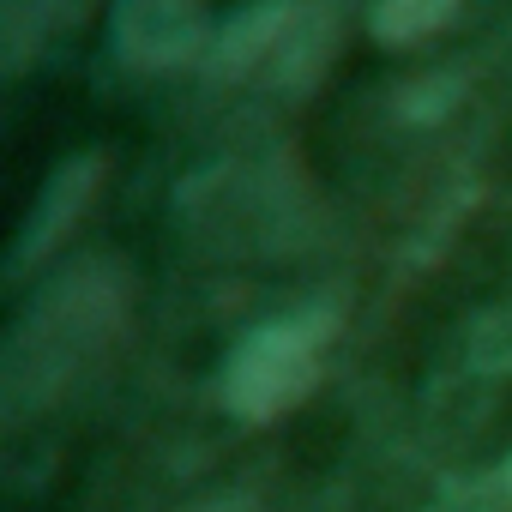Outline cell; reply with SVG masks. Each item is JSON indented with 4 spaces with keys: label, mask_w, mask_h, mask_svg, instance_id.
Segmentation results:
<instances>
[{
    "label": "cell",
    "mask_w": 512,
    "mask_h": 512,
    "mask_svg": "<svg viewBox=\"0 0 512 512\" xmlns=\"http://www.w3.org/2000/svg\"><path fill=\"white\" fill-rule=\"evenodd\" d=\"M133 308H139V284L115 253H91V260L55 272L31 296V308L7 332V350H0V410H7V422H31L79 398L121 356L133 332Z\"/></svg>",
    "instance_id": "6da1fadb"
},
{
    "label": "cell",
    "mask_w": 512,
    "mask_h": 512,
    "mask_svg": "<svg viewBox=\"0 0 512 512\" xmlns=\"http://www.w3.org/2000/svg\"><path fill=\"white\" fill-rule=\"evenodd\" d=\"M344 49V7L338 0H253L217 25L205 79L223 91H266L302 97L320 85L332 55Z\"/></svg>",
    "instance_id": "7a4b0ae2"
},
{
    "label": "cell",
    "mask_w": 512,
    "mask_h": 512,
    "mask_svg": "<svg viewBox=\"0 0 512 512\" xmlns=\"http://www.w3.org/2000/svg\"><path fill=\"white\" fill-rule=\"evenodd\" d=\"M314 229V193L290 157L266 163H229L187 187V235L211 253H290Z\"/></svg>",
    "instance_id": "3957f363"
},
{
    "label": "cell",
    "mask_w": 512,
    "mask_h": 512,
    "mask_svg": "<svg viewBox=\"0 0 512 512\" xmlns=\"http://www.w3.org/2000/svg\"><path fill=\"white\" fill-rule=\"evenodd\" d=\"M332 344H338V314L332 308L278 314L266 326H253L223 356V404H229V416L278 422L284 410H296L320 386Z\"/></svg>",
    "instance_id": "277c9868"
},
{
    "label": "cell",
    "mask_w": 512,
    "mask_h": 512,
    "mask_svg": "<svg viewBox=\"0 0 512 512\" xmlns=\"http://www.w3.org/2000/svg\"><path fill=\"white\" fill-rule=\"evenodd\" d=\"M211 0H115L109 49L127 73H181L211 55Z\"/></svg>",
    "instance_id": "5b68a950"
},
{
    "label": "cell",
    "mask_w": 512,
    "mask_h": 512,
    "mask_svg": "<svg viewBox=\"0 0 512 512\" xmlns=\"http://www.w3.org/2000/svg\"><path fill=\"white\" fill-rule=\"evenodd\" d=\"M103 181H109V157H103V151H79V157H67V163L43 181V193H37L25 229H19V247H13V260H7L13 284L37 278L55 253L73 241V229H79V223L91 217V205L103 199Z\"/></svg>",
    "instance_id": "8992f818"
},
{
    "label": "cell",
    "mask_w": 512,
    "mask_h": 512,
    "mask_svg": "<svg viewBox=\"0 0 512 512\" xmlns=\"http://www.w3.org/2000/svg\"><path fill=\"white\" fill-rule=\"evenodd\" d=\"M97 0H0V73L25 79L55 43H67Z\"/></svg>",
    "instance_id": "52a82bcc"
},
{
    "label": "cell",
    "mask_w": 512,
    "mask_h": 512,
    "mask_svg": "<svg viewBox=\"0 0 512 512\" xmlns=\"http://www.w3.org/2000/svg\"><path fill=\"white\" fill-rule=\"evenodd\" d=\"M458 7H464V0H374V7H368V31L386 49H416V43L440 37L458 19Z\"/></svg>",
    "instance_id": "ba28073f"
},
{
    "label": "cell",
    "mask_w": 512,
    "mask_h": 512,
    "mask_svg": "<svg viewBox=\"0 0 512 512\" xmlns=\"http://www.w3.org/2000/svg\"><path fill=\"white\" fill-rule=\"evenodd\" d=\"M428 512H512V458L482 470V476H464L452 482Z\"/></svg>",
    "instance_id": "9c48e42d"
}]
</instances>
